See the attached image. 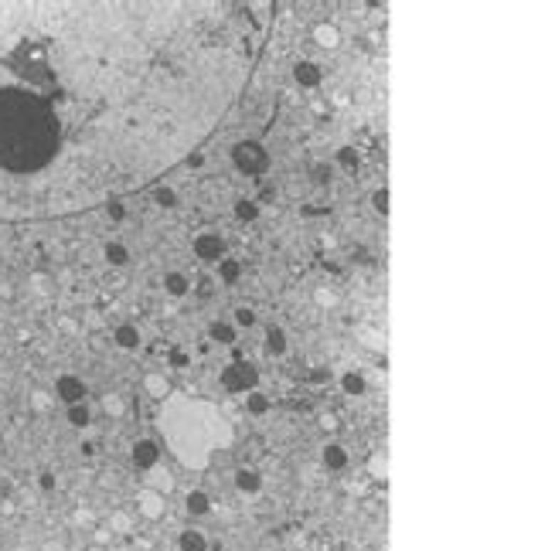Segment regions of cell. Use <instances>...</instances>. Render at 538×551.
<instances>
[{
	"instance_id": "cell-5",
	"label": "cell",
	"mask_w": 538,
	"mask_h": 551,
	"mask_svg": "<svg viewBox=\"0 0 538 551\" xmlns=\"http://www.w3.org/2000/svg\"><path fill=\"white\" fill-rule=\"evenodd\" d=\"M177 548L181 551H208V537L195 531V528H185L181 537H177Z\"/></svg>"
},
{
	"instance_id": "cell-23",
	"label": "cell",
	"mask_w": 538,
	"mask_h": 551,
	"mask_svg": "<svg viewBox=\"0 0 538 551\" xmlns=\"http://www.w3.org/2000/svg\"><path fill=\"white\" fill-rule=\"evenodd\" d=\"M371 204H375V211H388V191H385V187H378V191H375V198H371Z\"/></svg>"
},
{
	"instance_id": "cell-10",
	"label": "cell",
	"mask_w": 538,
	"mask_h": 551,
	"mask_svg": "<svg viewBox=\"0 0 538 551\" xmlns=\"http://www.w3.org/2000/svg\"><path fill=\"white\" fill-rule=\"evenodd\" d=\"M164 290H167L170 296H185V293L191 290V283H187L185 273H167L164 276Z\"/></svg>"
},
{
	"instance_id": "cell-20",
	"label": "cell",
	"mask_w": 538,
	"mask_h": 551,
	"mask_svg": "<svg viewBox=\"0 0 538 551\" xmlns=\"http://www.w3.org/2000/svg\"><path fill=\"white\" fill-rule=\"evenodd\" d=\"M68 419H72V426H86V422H89V409L72 405V409H68Z\"/></svg>"
},
{
	"instance_id": "cell-13",
	"label": "cell",
	"mask_w": 538,
	"mask_h": 551,
	"mask_svg": "<svg viewBox=\"0 0 538 551\" xmlns=\"http://www.w3.org/2000/svg\"><path fill=\"white\" fill-rule=\"evenodd\" d=\"M116 344H120L123 351H133V347H140L137 327H120V330H116Z\"/></svg>"
},
{
	"instance_id": "cell-27",
	"label": "cell",
	"mask_w": 538,
	"mask_h": 551,
	"mask_svg": "<svg viewBox=\"0 0 538 551\" xmlns=\"http://www.w3.org/2000/svg\"><path fill=\"white\" fill-rule=\"evenodd\" d=\"M174 364H177V367H187V354L177 351V354H174Z\"/></svg>"
},
{
	"instance_id": "cell-6",
	"label": "cell",
	"mask_w": 538,
	"mask_h": 551,
	"mask_svg": "<svg viewBox=\"0 0 538 551\" xmlns=\"http://www.w3.org/2000/svg\"><path fill=\"white\" fill-rule=\"evenodd\" d=\"M185 507H187V514H208V510H212V497H208V493H205V490H191V493H187L185 497Z\"/></svg>"
},
{
	"instance_id": "cell-1",
	"label": "cell",
	"mask_w": 538,
	"mask_h": 551,
	"mask_svg": "<svg viewBox=\"0 0 538 551\" xmlns=\"http://www.w3.org/2000/svg\"><path fill=\"white\" fill-rule=\"evenodd\" d=\"M262 41L239 0H0V221L109 208L187 164Z\"/></svg>"
},
{
	"instance_id": "cell-17",
	"label": "cell",
	"mask_w": 538,
	"mask_h": 551,
	"mask_svg": "<svg viewBox=\"0 0 538 551\" xmlns=\"http://www.w3.org/2000/svg\"><path fill=\"white\" fill-rule=\"evenodd\" d=\"M218 276H222L225 283H235V279H239V262H235V259H222V266H218Z\"/></svg>"
},
{
	"instance_id": "cell-15",
	"label": "cell",
	"mask_w": 538,
	"mask_h": 551,
	"mask_svg": "<svg viewBox=\"0 0 538 551\" xmlns=\"http://www.w3.org/2000/svg\"><path fill=\"white\" fill-rule=\"evenodd\" d=\"M212 340H218V344H235V327H229V323H212Z\"/></svg>"
},
{
	"instance_id": "cell-2",
	"label": "cell",
	"mask_w": 538,
	"mask_h": 551,
	"mask_svg": "<svg viewBox=\"0 0 538 551\" xmlns=\"http://www.w3.org/2000/svg\"><path fill=\"white\" fill-rule=\"evenodd\" d=\"M160 429L167 432L174 456L181 459L185 466H195V470L208 466L212 449L232 443L229 422L212 405L198 402V422H191V398H185V395L167 398V412L160 419Z\"/></svg>"
},
{
	"instance_id": "cell-9",
	"label": "cell",
	"mask_w": 538,
	"mask_h": 551,
	"mask_svg": "<svg viewBox=\"0 0 538 551\" xmlns=\"http://www.w3.org/2000/svg\"><path fill=\"white\" fill-rule=\"evenodd\" d=\"M82 392H86V384L78 382V378H62V382H58V395H62L65 402H72V405L82 398Z\"/></svg>"
},
{
	"instance_id": "cell-14",
	"label": "cell",
	"mask_w": 538,
	"mask_h": 551,
	"mask_svg": "<svg viewBox=\"0 0 538 551\" xmlns=\"http://www.w3.org/2000/svg\"><path fill=\"white\" fill-rule=\"evenodd\" d=\"M266 347H269V354H283L286 351V334L279 327H269L266 330Z\"/></svg>"
},
{
	"instance_id": "cell-21",
	"label": "cell",
	"mask_w": 538,
	"mask_h": 551,
	"mask_svg": "<svg viewBox=\"0 0 538 551\" xmlns=\"http://www.w3.org/2000/svg\"><path fill=\"white\" fill-rule=\"evenodd\" d=\"M256 211H259V208H256L252 201H239V204H235V214H239V218H256Z\"/></svg>"
},
{
	"instance_id": "cell-12",
	"label": "cell",
	"mask_w": 538,
	"mask_h": 551,
	"mask_svg": "<svg viewBox=\"0 0 538 551\" xmlns=\"http://www.w3.org/2000/svg\"><path fill=\"white\" fill-rule=\"evenodd\" d=\"M324 463H327L331 470H344V466H348V453H344L341 446H327V449H324Z\"/></svg>"
},
{
	"instance_id": "cell-8",
	"label": "cell",
	"mask_w": 538,
	"mask_h": 551,
	"mask_svg": "<svg viewBox=\"0 0 538 551\" xmlns=\"http://www.w3.org/2000/svg\"><path fill=\"white\" fill-rule=\"evenodd\" d=\"M293 75H296L300 85H317V82H321V68H317L314 61H300V65L293 68Z\"/></svg>"
},
{
	"instance_id": "cell-3",
	"label": "cell",
	"mask_w": 538,
	"mask_h": 551,
	"mask_svg": "<svg viewBox=\"0 0 538 551\" xmlns=\"http://www.w3.org/2000/svg\"><path fill=\"white\" fill-rule=\"evenodd\" d=\"M232 160L246 170V174L266 167V153H262L259 143H239V147H235V153H232Z\"/></svg>"
},
{
	"instance_id": "cell-22",
	"label": "cell",
	"mask_w": 538,
	"mask_h": 551,
	"mask_svg": "<svg viewBox=\"0 0 538 551\" xmlns=\"http://www.w3.org/2000/svg\"><path fill=\"white\" fill-rule=\"evenodd\" d=\"M235 320L242 323V327H252V323H256V313H252L249 306H239V310H235Z\"/></svg>"
},
{
	"instance_id": "cell-11",
	"label": "cell",
	"mask_w": 538,
	"mask_h": 551,
	"mask_svg": "<svg viewBox=\"0 0 538 551\" xmlns=\"http://www.w3.org/2000/svg\"><path fill=\"white\" fill-rule=\"evenodd\" d=\"M133 459H137V466H154L157 463V446L154 443H137Z\"/></svg>"
},
{
	"instance_id": "cell-16",
	"label": "cell",
	"mask_w": 538,
	"mask_h": 551,
	"mask_svg": "<svg viewBox=\"0 0 538 551\" xmlns=\"http://www.w3.org/2000/svg\"><path fill=\"white\" fill-rule=\"evenodd\" d=\"M106 259L113 262V266H123V262L130 259V252H126V245H120V242H109V245H106Z\"/></svg>"
},
{
	"instance_id": "cell-26",
	"label": "cell",
	"mask_w": 538,
	"mask_h": 551,
	"mask_svg": "<svg viewBox=\"0 0 538 551\" xmlns=\"http://www.w3.org/2000/svg\"><path fill=\"white\" fill-rule=\"evenodd\" d=\"M160 204H177V194H174V191H167V187H164V191H160Z\"/></svg>"
},
{
	"instance_id": "cell-24",
	"label": "cell",
	"mask_w": 538,
	"mask_h": 551,
	"mask_svg": "<svg viewBox=\"0 0 538 551\" xmlns=\"http://www.w3.org/2000/svg\"><path fill=\"white\" fill-rule=\"evenodd\" d=\"M143 500H147V504H143V510H147V514H160V504H157V497H154V493H147Z\"/></svg>"
},
{
	"instance_id": "cell-25",
	"label": "cell",
	"mask_w": 538,
	"mask_h": 551,
	"mask_svg": "<svg viewBox=\"0 0 538 551\" xmlns=\"http://www.w3.org/2000/svg\"><path fill=\"white\" fill-rule=\"evenodd\" d=\"M249 409H252V412H262V409H266V398L252 395V398H249Z\"/></svg>"
},
{
	"instance_id": "cell-19",
	"label": "cell",
	"mask_w": 538,
	"mask_h": 551,
	"mask_svg": "<svg viewBox=\"0 0 538 551\" xmlns=\"http://www.w3.org/2000/svg\"><path fill=\"white\" fill-rule=\"evenodd\" d=\"M344 392H348V395L365 392V378H361V374H344Z\"/></svg>"
},
{
	"instance_id": "cell-7",
	"label": "cell",
	"mask_w": 538,
	"mask_h": 551,
	"mask_svg": "<svg viewBox=\"0 0 538 551\" xmlns=\"http://www.w3.org/2000/svg\"><path fill=\"white\" fill-rule=\"evenodd\" d=\"M235 487L242 490V493H259L262 476L256 473V470H239V473H235Z\"/></svg>"
},
{
	"instance_id": "cell-18",
	"label": "cell",
	"mask_w": 538,
	"mask_h": 551,
	"mask_svg": "<svg viewBox=\"0 0 538 551\" xmlns=\"http://www.w3.org/2000/svg\"><path fill=\"white\" fill-rule=\"evenodd\" d=\"M317 41H321L324 48H334L338 45V31L331 28V24H321V28H317Z\"/></svg>"
},
{
	"instance_id": "cell-4",
	"label": "cell",
	"mask_w": 538,
	"mask_h": 551,
	"mask_svg": "<svg viewBox=\"0 0 538 551\" xmlns=\"http://www.w3.org/2000/svg\"><path fill=\"white\" fill-rule=\"evenodd\" d=\"M195 252H198L201 259H225V242H222V235H215V231H201L198 238H195Z\"/></svg>"
}]
</instances>
